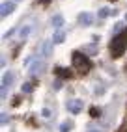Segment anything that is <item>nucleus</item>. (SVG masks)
<instances>
[{"mask_svg": "<svg viewBox=\"0 0 127 132\" xmlns=\"http://www.w3.org/2000/svg\"><path fill=\"white\" fill-rule=\"evenodd\" d=\"M73 67L79 73L86 75L90 69H92V61H90V58L86 54H82V52H73Z\"/></svg>", "mask_w": 127, "mask_h": 132, "instance_id": "nucleus-2", "label": "nucleus"}, {"mask_svg": "<svg viewBox=\"0 0 127 132\" xmlns=\"http://www.w3.org/2000/svg\"><path fill=\"white\" fill-rule=\"evenodd\" d=\"M86 132H103L101 128H90V130H86Z\"/></svg>", "mask_w": 127, "mask_h": 132, "instance_id": "nucleus-21", "label": "nucleus"}, {"mask_svg": "<svg viewBox=\"0 0 127 132\" xmlns=\"http://www.w3.org/2000/svg\"><path fill=\"white\" fill-rule=\"evenodd\" d=\"M71 128H73V121H64L60 125V132H69Z\"/></svg>", "mask_w": 127, "mask_h": 132, "instance_id": "nucleus-11", "label": "nucleus"}, {"mask_svg": "<svg viewBox=\"0 0 127 132\" xmlns=\"http://www.w3.org/2000/svg\"><path fill=\"white\" fill-rule=\"evenodd\" d=\"M97 50V45H90V47H84V52H94Z\"/></svg>", "mask_w": 127, "mask_h": 132, "instance_id": "nucleus-16", "label": "nucleus"}, {"mask_svg": "<svg viewBox=\"0 0 127 132\" xmlns=\"http://www.w3.org/2000/svg\"><path fill=\"white\" fill-rule=\"evenodd\" d=\"M79 22L82 24V26H90L94 22V15L92 13H80L79 15Z\"/></svg>", "mask_w": 127, "mask_h": 132, "instance_id": "nucleus-5", "label": "nucleus"}, {"mask_svg": "<svg viewBox=\"0 0 127 132\" xmlns=\"http://www.w3.org/2000/svg\"><path fill=\"white\" fill-rule=\"evenodd\" d=\"M0 116H2V119H0V121H2V125H6V123L10 121V117H8V113H0Z\"/></svg>", "mask_w": 127, "mask_h": 132, "instance_id": "nucleus-17", "label": "nucleus"}, {"mask_svg": "<svg viewBox=\"0 0 127 132\" xmlns=\"http://www.w3.org/2000/svg\"><path fill=\"white\" fill-rule=\"evenodd\" d=\"M13 7H15L13 2H4L2 6H0V15H2V17H8V15L13 11Z\"/></svg>", "mask_w": 127, "mask_h": 132, "instance_id": "nucleus-6", "label": "nucleus"}, {"mask_svg": "<svg viewBox=\"0 0 127 132\" xmlns=\"http://www.w3.org/2000/svg\"><path fill=\"white\" fill-rule=\"evenodd\" d=\"M60 87H62V82L56 80V82H54V89H60Z\"/></svg>", "mask_w": 127, "mask_h": 132, "instance_id": "nucleus-19", "label": "nucleus"}, {"mask_svg": "<svg viewBox=\"0 0 127 132\" xmlns=\"http://www.w3.org/2000/svg\"><path fill=\"white\" fill-rule=\"evenodd\" d=\"M92 116H94V117H97V116H99V110H95V108H92Z\"/></svg>", "mask_w": 127, "mask_h": 132, "instance_id": "nucleus-20", "label": "nucleus"}, {"mask_svg": "<svg viewBox=\"0 0 127 132\" xmlns=\"http://www.w3.org/2000/svg\"><path fill=\"white\" fill-rule=\"evenodd\" d=\"M32 32V26H24V28H21V37L24 39L26 36H28V34Z\"/></svg>", "mask_w": 127, "mask_h": 132, "instance_id": "nucleus-13", "label": "nucleus"}, {"mask_svg": "<svg viewBox=\"0 0 127 132\" xmlns=\"http://www.w3.org/2000/svg\"><path fill=\"white\" fill-rule=\"evenodd\" d=\"M108 15H112V10H108V7H101L99 17H108Z\"/></svg>", "mask_w": 127, "mask_h": 132, "instance_id": "nucleus-14", "label": "nucleus"}, {"mask_svg": "<svg viewBox=\"0 0 127 132\" xmlns=\"http://www.w3.org/2000/svg\"><path fill=\"white\" fill-rule=\"evenodd\" d=\"M52 52V41H45L43 43V56H51Z\"/></svg>", "mask_w": 127, "mask_h": 132, "instance_id": "nucleus-10", "label": "nucleus"}, {"mask_svg": "<svg viewBox=\"0 0 127 132\" xmlns=\"http://www.w3.org/2000/svg\"><path fill=\"white\" fill-rule=\"evenodd\" d=\"M43 69H45V63H43V61H36V63L30 67V75H32V76H38V75L43 73Z\"/></svg>", "mask_w": 127, "mask_h": 132, "instance_id": "nucleus-7", "label": "nucleus"}, {"mask_svg": "<svg viewBox=\"0 0 127 132\" xmlns=\"http://www.w3.org/2000/svg\"><path fill=\"white\" fill-rule=\"evenodd\" d=\"M127 48V30L116 34L112 37V43H110V54L112 58H120Z\"/></svg>", "mask_w": 127, "mask_h": 132, "instance_id": "nucleus-1", "label": "nucleus"}, {"mask_svg": "<svg viewBox=\"0 0 127 132\" xmlns=\"http://www.w3.org/2000/svg\"><path fill=\"white\" fill-rule=\"evenodd\" d=\"M13 84V73L8 71L4 76H2V99H6V93L10 89V86Z\"/></svg>", "mask_w": 127, "mask_h": 132, "instance_id": "nucleus-3", "label": "nucleus"}, {"mask_svg": "<svg viewBox=\"0 0 127 132\" xmlns=\"http://www.w3.org/2000/svg\"><path fill=\"white\" fill-rule=\"evenodd\" d=\"M41 2H49V0H41Z\"/></svg>", "mask_w": 127, "mask_h": 132, "instance_id": "nucleus-22", "label": "nucleus"}, {"mask_svg": "<svg viewBox=\"0 0 127 132\" xmlns=\"http://www.w3.org/2000/svg\"><path fill=\"white\" fill-rule=\"evenodd\" d=\"M64 39H66V32H64V30H56V32H54V37H52L54 43H64Z\"/></svg>", "mask_w": 127, "mask_h": 132, "instance_id": "nucleus-9", "label": "nucleus"}, {"mask_svg": "<svg viewBox=\"0 0 127 132\" xmlns=\"http://www.w3.org/2000/svg\"><path fill=\"white\" fill-rule=\"evenodd\" d=\"M67 110H69L71 113L82 112V101H80V99H71V101H67Z\"/></svg>", "mask_w": 127, "mask_h": 132, "instance_id": "nucleus-4", "label": "nucleus"}, {"mask_svg": "<svg viewBox=\"0 0 127 132\" xmlns=\"http://www.w3.org/2000/svg\"><path fill=\"white\" fill-rule=\"evenodd\" d=\"M56 71H58V75H60V76H64V78H66V76H67V78H71V71H67V69H62V67H58Z\"/></svg>", "mask_w": 127, "mask_h": 132, "instance_id": "nucleus-12", "label": "nucleus"}, {"mask_svg": "<svg viewBox=\"0 0 127 132\" xmlns=\"http://www.w3.org/2000/svg\"><path fill=\"white\" fill-rule=\"evenodd\" d=\"M51 24H52V28H54V30H62L64 17H62V15H54V17H52V21H51Z\"/></svg>", "mask_w": 127, "mask_h": 132, "instance_id": "nucleus-8", "label": "nucleus"}, {"mask_svg": "<svg viewBox=\"0 0 127 132\" xmlns=\"http://www.w3.org/2000/svg\"><path fill=\"white\" fill-rule=\"evenodd\" d=\"M41 113H43V117H51V112H49V110H47V108H45V110H43V112H41Z\"/></svg>", "mask_w": 127, "mask_h": 132, "instance_id": "nucleus-18", "label": "nucleus"}, {"mask_svg": "<svg viewBox=\"0 0 127 132\" xmlns=\"http://www.w3.org/2000/svg\"><path fill=\"white\" fill-rule=\"evenodd\" d=\"M10 2H13V0H10Z\"/></svg>", "mask_w": 127, "mask_h": 132, "instance_id": "nucleus-23", "label": "nucleus"}, {"mask_svg": "<svg viewBox=\"0 0 127 132\" xmlns=\"http://www.w3.org/2000/svg\"><path fill=\"white\" fill-rule=\"evenodd\" d=\"M32 89H34V86H32L30 82H26V84H23V91H24V93H32Z\"/></svg>", "mask_w": 127, "mask_h": 132, "instance_id": "nucleus-15", "label": "nucleus"}]
</instances>
